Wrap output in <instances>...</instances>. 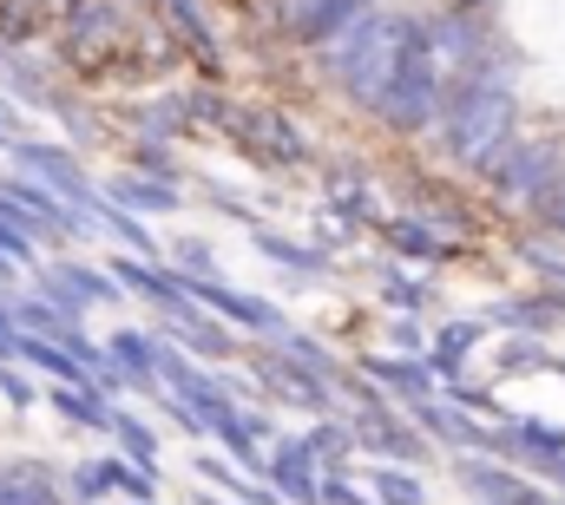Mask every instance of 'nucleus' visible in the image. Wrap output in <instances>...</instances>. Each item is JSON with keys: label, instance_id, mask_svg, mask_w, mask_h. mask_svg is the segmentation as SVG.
Here are the masks:
<instances>
[{"label": "nucleus", "instance_id": "1", "mask_svg": "<svg viewBox=\"0 0 565 505\" xmlns=\"http://www.w3.org/2000/svg\"><path fill=\"white\" fill-rule=\"evenodd\" d=\"M415 40H422V13L382 0V7H375L369 20H355L342 40H329L322 60H329V79L342 86V99H355L362 112H375L382 93L395 86V73H402V60H408Z\"/></svg>", "mask_w": 565, "mask_h": 505}, {"label": "nucleus", "instance_id": "2", "mask_svg": "<svg viewBox=\"0 0 565 505\" xmlns=\"http://www.w3.org/2000/svg\"><path fill=\"white\" fill-rule=\"evenodd\" d=\"M520 138V93L513 86H480V79H447L440 93V119H434V144L454 171L487 178L493 158Z\"/></svg>", "mask_w": 565, "mask_h": 505}, {"label": "nucleus", "instance_id": "3", "mask_svg": "<svg viewBox=\"0 0 565 505\" xmlns=\"http://www.w3.org/2000/svg\"><path fill=\"white\" fill-rule=\"evenodd\" d=\"M559 164H565V144H559V138H513V144L493 158L487 191H493L507 211L540 217V204H546V197H553V184H559Z\"/></svg>", "mask_w": 565, "mask_h": 505}, {"label": "nucleus", "instance_id": "4", "mask_svg": "<svg viewBox=\"0 0 565 505\" xmlns=\"http://www.w3.org/2000/svg\"><path fill=\"white\" fill-rule=\"evenodd\" d=\"M440 93H447V73L434 66V53H427V26H422V40L408 46V60H402V73H395V86H388V93H382V106H375V126L395 131V138L434 131V119H440Z\"/></svg>", "mask_w": 565, "mask_h": 505}, {"label": "nucleus", "instance_id": "5", "mask_svg": "<svg viewBox=\"0 0 565 505\" xmlns=\"http://www.w3.org/2000/svg\"><path fill=\"white\" fill-rule=\"evenodd\" d=\"M422 26H427V53H434V66H440L447 79H454L460 66H473V60L500 40L493 13H467V7H427Z\"/></svg>", "mask_w": 565, "mask_h": 505}, {"label": "nucleus", "instance_id": "6", "mask_svg": "<svg viewBox=\"0 0 565 505\" xmlns=\"http://www.w3.org/2000/svg\"><path fill=\"white\" fill-rule=\"evenodd\" d=\"M231 138H237L264 171H296V164H309V138L296 131V119H282L277 106H237V112H231Z\"/></svg>", "mask_w": 565, "mask_h": 505}, {"label": "nucleus", "instance_id": "7", "mask_svg": "<svg viewBox=\"0 0 565 505\" xmlns=\"http://www.w3.org/2000/svg\"><path fill=\"white\" fill-rule=\"evenodd\" d=\"M211 315H224V322H237V329H250L257 342H277L289 335V315H282L277 302H264V296H244V289H231V282H217V276H178Z\"/></svg>", "mask_w": 565, "mask_h": 505}, {"label": "nucleus", "instance_id": "8", "mask_svg": "<svg viewBox=\"0 0 565 505\" xmlns=\"http://www.w3.org/2000/svg\"><path fill=\"white\" fill-rule=\"evenodd\" d=\"M7 158H13L26 178H40L46 191H60L66 204H79V211H93V204H99V184L79 171V158H73L66 144H40V138H20Z\"/></svg>", "mask_w": 565, "mask_h": 505}, {"label": "nucleus", "instance_id": "9", "mask_svg": "<svg viewBox=\"0 0 565 505\" xmlns=\"http://www.w3.org/2000/svg\"><path fill=\"white\" fill-rule=\"evenodd\" d=\"M355 447L375 453V460H395V466H422L427 460V440L415 433V413H395L388 400L355 413Z\"/></svg>", "mask_w": 565, "mask_h": 505}, {"label": "nucleus", "instance_id": "10", "mask_svg": "<svg viewBox=\"0 0 565 505\" xmlns=\"http://www.w3.org/2000/svg\"><path fill=\"white\" fill-rule=\"evenodd\" d=\"M382 0H282V33L289 40H302V46H329V40H342L355 20H369Z\"/></svg>", "mask_w": 565, "mask_h": 505}, {"label": "nucleus", "instance_id": "11", "mask_svg": "<svg viewBox=\"0 0 565 505\" xmlns=\"http://www.w3.org/2000/svg\"><path fill=\"white\" fill-rule=\"evenodd\" d=\"M264 480L277 486L282 505H322V460L309 453L302 433H289V440H277L264 453Z\"/></svg>", "mask_w": 565, "mask_h": 505}, {"label": "nucleus", "instance_id": "12", "mask_svg": "<svg viewBox=\"0 0 565 505\" xmlns=\"http://www.w3.org/2000/svg\"><path fill=\"white\" fill-rule=\"evenodd\" d=\"M257 368H264V380H270V394L289 400V407H309V413H329V407H335V387L316 375V368H302L296 355H282L277 342L257 355Z\"/></svg>", "mask_w": 565, "mask_h": 505}, {"label": "nucleus", "instance_id": "13", "mask_svg": "<svg viewBox=\"0 0 565 505\" xmlns=\"http://www.w3.org/2000/svg\"><path fill=\"white\" fill-rule=\"evenodd\" d=\"M487 322L507 329V335H553L565 322V289L546 282V289H533V296H507V302L487 309Z\"/></svg>", "mask_w": 565, "mask_h": 505}, {"label": "nucleus", "instance_id": "14", "mask_svg": "<svg viewBox=\"0 0 565 505\" xmlns=\"http://www.w3.org/2000/svg\"><path fill=\"white\" fill-rule=\"evenodd\" d=\"M40 296L60 302V309H73V315H86L93 302H119V282L99 276V269H86V262H53V269H40Z\"/></svg>", "mask_w": 565, "mask_h": 505}, {"label": "nucleus", "instance_id": "15", "mask_svg": "<svg viewBox=\"0 0 565 505\" xmlns=\"http://www.w3.org/2000/svg\"><path fill=\"white\" fill-rule=\"evenodd\" d=\"M460 486L473 493V505H526V493H533L520 480V466L500 453H460Z\"/></svg>", "mask_w": 565, "mask_h": 505}, {"label": "nucleus", "instance_id": "16", "mask_svg": "<svg viewBox=\"0 0 565 505\" xmlns=\"http://www.w3.org/2000/svg\"><path fill=\"white\" fill-rule=\"evenodd\" d=\"M362 375L382 380V394H395L402 407H415L427 394H440V375L427 355H362Z\"/></svg>", "mask_w": 565, "mask_h": 505}, {"label": "nucleus", "instance_id": "17", "mask_svg": "<svg viewBox=\"0 0 565 505\" xmlns=\"http://www.w3.org/2000/svg\"><path fill=\"white\" fill-rule=\"evenodd\" d=\"M487 335H493V322H487V315H460V322H447V329L427 342V362H434V375L454 380L460 368H467V355H473Z\"/></svg>", "mask_w": 565, "mask_h": 505}, {"label": "nucleus", "instance_id": "18", "mask_svg": "<svg viewBox=\"0 0 565 505\" xmlns=\"http://www.w3.org/2000/svg\"><path fill=\"white\" fill-rule=\"evenodd\" d=\"M164 335H171L178 348H191V355H204V362H231V355H237V342H231V329H224V322H211V315H204V302H198L191 315H171V322H164Z\"/></svg>", "mask_w": 565, "mask_h": 505}, {"label": "nucleus", "instance_id": "19", "mask_svg": "<svg viewBox=\"0 0 565 505\" xmlns=\"http://www.w3.org/2000/svg\"><path fill=\"white\" fill-rule=\"evenodd\" d=\"M106 197L126 204L132 217H171V211H184V191H178L171 178H113Z\"/></svg>", "mask_w": 565, "mask_h": 505}, {"label": "nucleus", "instance_id": "20", "mask_svg": "<svg viewBox=\"0 0 565 505\" xmlns=\"http://www.w3.org/2000/svg\"><path fill=\"white\" fill-rule=\"evenodd\" d=\"M375 230L388 237V250H395V256H415V262H447V256H454V244L427 224L422 211H415V217H382Z\"/></svg>", "mask_w": 565, "mask_h": 505}, {"label": "nucleus", "instance_id": "21", "mask_svg": "<svg viewBox=\"0 0 565 505\" xmlns=\"http://www.w3.org/2000/svg\"><path fill=\"white\" fill-rule=\"evenodd\" d=\"M0 505H66V493H60L53 466L13 460V466H0Z\"/></svg>", "mask_w": 565, "mask_h": 505}, {"label": "nucleus", "instance_id": "22", "mask_svg": "<svg viewBox=\"0 0 565 505\" xmlns=\"http://www.w3.org/2000/svg\"><path fill=\"white\" fill-rule=\"evenodd\" d=\"M119 33V7L113 0H79L66 13V60H86L93 46H106Z\"/></svg>", "mask_w": 565, "mask_h": 505}, {"label": "nucleus", "instance_id": "23", "mask_svg": "<svg viewBox=\"0 0 565 505\" xmlns=\"http://www.w3.org/2000/svg\"><path fill=\"white\" fill-rule=\"evenodd\" d=\"M158 7H164V26H171V33H178V40L204 60V73H217V40H211L204 7H198V0H158Z\"/></svg>", "mask_w": 565, "mask_h": 505}, {"label": "nucleus", "instance_id": "24", "mask_svg": "<svg viewBox=\"0 0 565 505\" xmlns=\"http://www.w3.org/2000/svg\"><path fill=\"white\" fill-rule=\"evenodd\" d=\"M362 486H369V499L375 505H427L422 473H415V466H395V460H375Z\"/></svg>", "mask_w": 565, "mask_h": 505}, {"label": "nucleus", "instance_id": "25", "mask_svg": "<svg viewBox=\"0 0 565 505\" xmlns=\"http://www.w3.org/2000/svg\"><path fill=\"white\" fill-rule=\"evenodd\" d=\"M250 244H257V256H270V262H282V269H296V276H322V269H329V256L316 250V244H296V237H277L270 224H250Z\"/></svg>", "mask_w": 565, "mask_h": 505}, {"label": "nucleus", "instance_id": "26", "mask_svg": "<svg viewBox=\"0 0 565 505\" xmlns=\"http://www.w3.org/2000/svg\"><path fill=\"white\" fill-rule=\"evenodd\" d=\"M106 355L126 368V375L139 380V387H158V335H139V329H119L113 342H106Z\"/></svg>", "mask_w": 565, "mask_h": 505}, {"label": "nucleus", "instance_id": "27", "mask_svg": "<svg viewBox=\"0 0 565 505\" xmlns=\"http://www.w3.org/2000/svg\"><path fill=\"white\" fill-rule=\"evenodd\" d=\"M113 433H119V447H126V460H132V466H151V473H158V427H151V420L113 407Z\"/></svg>", "mask_w": 565, "mask_h": 505}, {"label": "nucleus", "instance_id": "28", "mask_svg": "<svg viewBox=\"0 0 565 505\" xmlns=\"http://www.w3.org/2000/svg\"><path fill=\"white\" fill-rule=\"evenodd\" d=\"M33 244H40V237H33V217H26L13 197H0V256H7V262H26Z\"/></svg>", "mask_w": 565, "mask_h": 505}, {"label": "nucleus", "instance_id": "29", "mask_svg": "<svg viewBox=\"0 0 565 505\" xmlns=\"http://www.w3.org/2000/svg\"><path fill=\"white\" fill-rule=\"evenodd\" d=\"M546 375L553 368V348H546V335H513L507 348H500V375Z\"/></svg>", "mask_w": 565, "mask_h": 505}, {"label": "nucleus", "instance_id": "30", "mask_svg": "<svg viewBox=\"0 0 565 505\" xmlns=\"http://www.w3.org/2000/svg\"><path fill=\"white\" fill-rule=\"evenodd\" d=\"M302 440H309V453H316L322 466H342V460L355 453V427H335V420H316Z\"/></svg>", "mask_w": 565, "mask_h": 505}, {"label": "nucleus", "instance_id": "31", "mask_svg": "<svg viewBox=\"0 0 565 505\" xmlns=\"http://www.w3.org/2000/svg\"><path fill=\"white\" fill-rule=\"evenodd\" d=\"M382 302H388V309H402V315H422L427 302H434V289L415 282V276H402V269H382Z\"/></svg>", "mask_w": 565, "mask_h": 505}, {"label": "nucleus", "instance_id": "32", "mask_svg": "<svg viewBox=\"0 0 565 505\" xmlns=\"http://www.w3.org/2000/svg\"><path fill=\"white\" fill-rule=\"evenodd\" d=\"M106 473H113V493H126L132 505H151V499H158V473H151V466H132V460H106Z\"/></svg>", "mask_w": 565, "mask_h": 505}, {"label": "nucleus", "instance_id": "33", "mask_svg": "<svg viewBox=\"0 0 565 505\" xmlns=\"http://www.w3.org/2000/svg\"><path fill=\"white\" fill-rule=\"evenodd\" d=\"M520 262H526V269H540V282H559V289H565V250H559V237H526V244H520Z\"/></svg>", "mask_w": 565, "mask_h": 505}, {"label": "nucleus", "instance_id": "34", "mask_svg": "<svg viewBox=\"0 0 565 505\" xmlns=\"http://www.w3.org/2000/svg\"><path fill=\"white\" fill-rule=\"evenodd\" d=\"M440 394H447L454 407H467V413H493V420H500V400H493V387H473V380H467V368H460L454 380H440Z\"/></svg>", "mask_w": 565, "mask_h": 505}, {"label": "nucleus", "instance_id": "35", "mask_svg": "<svg viewBox=\"0 0 565 505\" xmlns=\"http://www.w3.org/2000/svg\"><path fill=\"white\" fill-rule=\"evenodd\" d=\"M113 493V473H106V460H86V466H73V486H66V499L73 505H93Z\"/></svg>", "mask_w": 565, "mask_h": 505}, {"label": "nucleus", "instance_id": "36", "mask_svg": "<svg viewBox=\"0 0 565 505\" xmlns=\"http://www.w3.org/2000/svg\"><path fill=\"white\" fill-rule=\"evenodd\" d=\"M0 394H7L13 407H33V400H40L33 375H26V368H13V362H0Z\"/></svg>", "mask_w": 565, "mask_h": 505}, {"label": "nucleus", "instance_id": "37", "mask_svg": "<svg viewBox=\"0 0 565 505\" xmlns=\"http://www.w3.org/2000/svg\"><path fill=\"white\" fill-rule=\"evenodd\" d=\"M533 224H540L546 237H559V244H565V164H559V184H553V197L540 204V217H533Z\"/></svg>", "mask_w": 565, "mask_h": 505}, {"label": "nucleus", "instance_id": "38", "mask_svg": "<svg viewBox=\"0 0 565 505\" xmlns=\"http://www.w3.org/2000/svg\"><path fill=\"white\" fill-rule=\"evenodd\" d=\"M388 342H395V355H427V329L415 322V315H395Z\"/></svg>", "mask_w": 565, "mask_h": 505}, {"label": "nucleus", "instance_id": "39", "mask_svg": "<svg viewBox=\"0 0 565 505\" xmlns=\"http://www.w3.org/2000/svg\"><path fill=\"white\" fill-rule=\"evenodd\" d=\"M20 342H26V329H20L13 302H0V362H20Z\"/></svg>", "mask_w": 565, "mask_h": 505}, {"label": "nucleus", "instance_id": "40", "mask_svg": "<svg viewBox=\"0 0 565 505\" xmlns=\"http://www.w3.org/2000/svg\"><path fill=\"white\" fill-rule=\"evenodd\" d=\"M20 144V112H13V99H0V151H13Z\"/></svg>", "mask_w": 565, "mask_h": 505}, {"label": "nucleus", "instance_id": "41", "mask_svg": "<svg viewBox=\"0 0 565 505\" xmlns=\"http://www.w3.org/2000/svg\"><path fill=\"white\" fill-rule=\"evenodd\" d=\"M316 237H322V250H342V244H349V230H342V217H322V224H316Z\"/></svg>", "mask_w": 565, "mask_h": 505}, {"label": "nucleus", "instance_id": "42", "mask_svg": "<svg viewBox=\"0 0 565 505\" xmlns=\"http://www.w3.org/2000/svg\"><path fill=\"white\" fill-rule=\"evenodd\" d=\"M533 473H540V480H546V486H565V453H553V460H540V466H533Z\"/></svg>", "mask_w": 565, "mask_h": 505}, {"label": "nucleus", "instance_id": "43", "mask_svg": "<svg viewBox=\"0 0 565 505\" xmlns=\"http://www.w3.org/2000/svg\"><path fill=\"white\" fill-rule=\"evenodd\" d=\"M7 276H13V262H7V256H0V282H7Z\"/></svg>", "mask_w": 565, "mask_h": 505}, {"label": "nucleus", "instance_id": "44", "mask_svg": "<svg viewBox=\"0 0 565 505\" xmlns=\"http://www.w3.org/2000/svg\"><path fill=\"white\" fill-rule=\"evenodd\" d=\"M204 505H224V499H204Z\"/></svg>", "mask_w": 565, "mask_h": 505}, {"label": "nucleus", "instance_id": "45", "mask_svg": "<svg viewBox=\"0 0 565 505\" xmlns=\"http://www.w3.org/2000/svg\"><path fill=\"white\" fill-rule=\"evenodd\" d=\"M362 505H375V499H362Z\"/></svg>", "mask_w": 565, "mask_h": 505}]
</instances>
